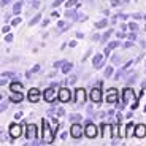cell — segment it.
<instances>
[{"mask_svg":"<svg viewBox=\"0 0 146 146\" xmlns=\"http://www.w3.org/2000/svg\"><path fill=\"white\" fill-rule=\"evenodd\" d=\"M30 72H32V73H36V72H40V65H35V67H33L32 70H30Z\"/></svg>","mask_w":146,"mask_h":146,"instance_id":"43","label":"cell"},{"mask_svg":"<svg viewBox=\"0 0 146 146\" xmlns=\"http://www.w3.org/2000/svg\"><path fill=\"white\" fill-rule=\"evenodd\" d=\"M60 3H64V0H56V2H52V7H54V8H57Z\"/></svg>","mask_w":146,"mask_h":146,"instance_id":"36","label":"cell"},{"mask_svg":"<svg viewBox=\"0 0 146 146\" xmlns=\"http://www.w3.org/2000/svg\"><path fill=\"white\" fill-rule=\"evenodd\" d=\"M86 99H88L86 91H84L83 88H78L76 91H75V102H76L78 105H83V103L86 102Z\"/></svg>","mask_w":146,"mask_h":146,"instance_id":"7","label":"cell"},{"mask_svg":"<svg viewBox=\"0 0 146 146\" xmlns=\"http://www.w3.org/2000/svg\"><path fill=\"white\" fill-rule=\"evenodd\" d=\"M51 86H52V88L57 89V88H59V83H51Z\"/></svg>","mask_w":146,"mask_h":146,"instance_id":"56","label":"cell"},{"mask_svg":"<svg viewBox=\"0 0 146 146\" xmlns=\"http://www.w3.org/2000/svg\"><path fill=\"white\" fill-rule=\"evenodd\" d=\"M117 100H119V97H117V89H114V88L108 89V92H106V102L108 103H116Z\"/></svg>","mask_w":146,"mask_h":146,"instance_id":"12","label":"cell"},{"mask_svg":"<svg viewBox=\"0 0 146 146\" xmlns=\"http://www.w3.org/2000/svg\"><path fill=\"white\" fill-rule=\"evenodd\" d=\"M10 29H11L10 26H3V27H2V33H8V32H10Z\"/></svg>","mask_w":146,"mask_h":146,"instance_id":"37","label":"cell"},{"mask_svg":"<svg viewBox=\"0 0 146 146\" xmlns=\"http://www.w3.org/2000/svg\"><path fill=\"white\" fill-rule=\"evenodd\" d=\"M73 68V64H70V62H65V65L62 67V73L64 75H68V72Z\"/></svg>","mask_w":146,"mask_h":146,"instance_id":"20","label":"cell"},{"mask_svg":"<svg viewBox=\"0 0 146 146\" xmlns=\"http://www.w3.org/2000/svg\"><path fill=\"white\" fill-rule=\"evenodd\" d=\"M133 19H141V15H140V13H135V15H133Z\"/></svg>","mask_w":146,"mask_h":146,"instance_id":"49","label":"cell"},{"mask_svg":"<svg viewBox=\"0 0 146 146\" xmlns=\"http://www.w3.org/2000/svg\"><path fill=\"white\" fill-rule=\"evenodd\" d=\"M116 35H117V38H125V36H127V35H125L124 32H117Z\"/></svg>","mask_w":146,"mask_h":146,"instance_id":"42","label":"cell"},{"mask_svg":"<svg viewBox=\"0 0 146 146\" xmlns=\"http://www.w3.org/2000/svg\"><path fill=\"white\" fill-rule=\"evenodd\" d=\"M92 65H95V68H102L103 65V54H95L92 57Z\"/></svg>","mask_w":146,"mask_h":146,"instance_id":"15","label":"cell"},{"mask_svg":"<svg viewBox=\"0 0 146 146\" xmlns=\"http://www.w3.org/2000/svg\"><path fill=\"white\" fill-rule=\"evenodd\" d=\"M57 114H59V116H64V114H65V111H64V108H59V110H57Z\"/></svg>","mask_w":146,"mask_h":146,"instance_id":"47","label":"cell"},{"mask_svg":"<svg viewBox=\"0 0 146 146\" xmlns=\"http://www.w3.org/2000/svg\"><path fill=\"white\" fill-rule=\"evenodd\" d=\"M119 132H117V125H113V137H117Z\"/></svg>","mask_w":146,"mask_h":146,"instance_id":"40","label":"cell"},{"mask_svg":"<svg viewBox=\"0 0 146 146\" xmlns=\"http://www.w3.org/2000/svg\"><path fill=\"white\" fill-rule=\"evenodd\" d=\"M76 80H78L76 75H72V76H70V83H76Z\"/></svg>","mask_w":146,"mask_h":146,"instance_id":"41","label":"cell"},{"mask_svg":"<svg viewBox=\"0 0 146 146\" xmlns=\"http://www.w3.org/2000/svg\"><path fill=\"white\" fill-rule=\"evenodd\" d=\"M32 7H33V8H38V7H40V2H38V0H33Z\"/></svg>","mask_w":146,"mask_h":146,"instance_id":"44","label":"cell"},{"mask_svg":"<svg viewBox=\"0 0 146 146\" xmlns=\"http://www.w3.org/2000/svg\"><path fill=\"white\" fill-rule=\"evenodd\" d=\"M106 24H108V21H106V19H102V21L95 22V29H103V27H106Z\"/></svg>","mask_w":146,"mask_h":146,"instance_id":"22","label":"cell"},{"mask_svg":"<svg viewBox=\"0 0 146 146\" xmlns=\"http://www.w3.org/2000/svg\"><path fill=\"white\" fill-rule=\"evenodd\" d=\"M88 19V16L86 15H80V16H76V21H86Z\"/></svg>","mask_w":146,"mask_h":146,"instance_id":"34","label":"cell"},{"mask_svg":"<svg viewBox=\"0 0 146 146\" xmlns=\"http://www.w3.org/2000/svg\"><path fill=\"white\" fill-rule=\"evenodd\" d=\"M125 129H127V137L135 135V124H133V122H130V124H129Z\"/></svg>","mask_w":146,"mask_h":146,"instance_id":"18","label":"cell"},{"mask_svg":"<svg viewBox=\"0 0 146 146\" xmlns=\"http://www.w3.org/2000/svg\"><path fill=\"white\" fill-rule=\"evenodd\" d=\"M40 97H41V94H40V91H38L36 88H32L29 91V95H27V99H29L30 103H36L38 100H40Z\"/></svg>","mask_w":146,"mask_h":146,"instance_id":"9","label":"cell"},{"mask_svg":"<svg viewBox=\"0 0 146 146\" xmlns=\"http://www.w3.org/2000/svg\"><path fill=\"white\" fill-rule=\"evenodd\" d=\"M119 3H121V0H111V5H113V7H117Z\"/></svg>","mask_w":146,"mask_h":146,"instance_id":"45","label":"cell"},{"mask_svg":"<svg viewBox=\"0 0 146 146\" xmlns=\"http://www.w3.org/2000/svg\"><path fill=\"white\" fill-rule=\"evenodd\" d=\"M10 91L11 92H22L24 91V86H22L21 83H18V81H13V83L10 84Z\"/></svg>","mask_w":146,"mask_h":146,"instance_id":"16","label":"cell"},{"mask_svg":"<svg viewBox=\"0 0 146 146\" xmlns=\"http://www.w3.org/2000/svg\"><path fill=\"white\" fill-rule=\"evenodd\" d=\"M135 137L137 138H145L146 137V125L145 124H137L135 125Z\"/></svg>","mask_w":146,"mask_h":146,"instance_id":"14","label":"cell"},{"mask_svg":"<svg viewBox=\"0 0 146 146\" xmlns=\"http://www.w3.org/2000/svg\"><path fill=\"white\" fill-rule=\"evenodd\" d=\"M141 88H143V89H146V80H145V81H141Z\"/></svg>","mask_w":146,"mask_h":146,"instance_id":"58","label":"cell"},{"mask_svg":"<svg viewBox=\"0 0 146 146\" xmlns=\"http://www.w3.org/2000/svg\"><path fill=\"white\" fill-rule=\"evenodd\" d=\"M111 33H113V30L110 29V30H106L105 33H103V36H102V41H106L110 38V36H111Z\"/></svg>","mask_w":146,"mask_h":146,"instance_id":"26","label":"cell"},{"mask_svg":"<svg viewBox=\"0 0 146 146\" xmlns=\"http://www.w3.org/2000/svg\"><path fill=\"white\" fill-rule=\"evenodd\" d=\"M73 5H78V0H67L65 2V8H72Z\"/></svg>","mask_w":146,"mask_h":146,"instance_id":"27","label":"cell"},{"mask_svg":"<svg viewBox=\"0 0 146 146\" xmlns=\"http://www.w3.org/2000/svg\"><path fill=\"white\" fill-rule=\"evenodd\" d=\"M127 26H129V29H130V32H137V30H138V24H137V22H129Z\"/></svg>","mask_w":146,"mask_h":146,"instance_id":"25","label":"cell"},{"mask_svg":"<svg viewBox=\"0 0 146 146\" xmlns=\"http://www.w3.org/2000/svg\"><path fill=\"white\" fill-rule=\"evenodd\" d=\"M68 119L72 121V122H80V121H81V114L75 113V114H72V116H68Z\"/></svg>","mask_w":146,"mask_h":146,"instance_id":"23","label":"cell"},{"mask_svg":"<svg viewBox=\"0 0 146 146\" xmlns=\"http://www.w3.org/2000/svg\"><path fill=\"white\" fill-rule=\"evenodd\" d=\"M19 24H21V19H19V18H16L15 21H13V26H19Z\"/></svg>","mask_w":146,"mask_h":146,"instance_id":"46","label":"cell"},{"mask_svg":"<svg viewBox=\"0 0 146 146\" xmlns=\"http://www.w3.org/2000/svg\"><path fill=\"white\" fill-rule=\"evenodd\" d=\"M135 78H137V75H132V76H129V84H133V83H135Z\"/></svg>","mask_w":146,"mask_h":146,"instance_id":"39","label":"cell"},{"mask_svg":"<svg viewBox=\"0 0 146 146\" xmlns=\"http://www.w3.org/2000/svg\"><path fill=\"white\" fill-rule=\"evenodd\" d=\"M84 135L88 137V138H95L97 137V127L92 122H88V125L84 127Z\"/></svg>","mask_w":146,"mask_h":146,"instance_id":"8","label":"cell"},{"mask_svg":"<svg viewBox=\"0 0 146 146\" xmlns=\"http://www.w3.org/2000/svg\"><path fill=\"white\" fill-rule=\"evenodd\" d=\"M40 19H41V15H35V16H33V18H32V19H30V22H29V27H32V26H35L36 22L40 21Z\"/></svg>","mask_w":146,"mask_h":146,"instance_id":"21","label":"cell"},{"mask_svg":"<svg viewBox=\"0 0 146 146\" xmlns=\"http://www.w3.org/2000/svg\"><path fill=\"white\" fill-rule=\"evenodd\" d=\"M57 99L60 100L62 103H68L70 100H72V91H70L68 88H62V89H59Z\"/></svg>","mask_w":146,"mask_h":146,"instance_id":"2","label":"cell"},{"mask_svg":"<svg viewBox=\"0 0 146 146\" xmlns=\"http://www.w3.org/2000/svg\"><path fill=\"white\" fill-rule=\"evenodd\" d=\"M10 2H11V0H2V7H5V5H8Z\"/></svg>","mask_w":146,"mask_h":146,"instance_id":"50","label":"cell"},{"mask_svg":"<svg viewBox=\"0 0 146 146\" xmlns=\"http://www.w3.org/2000/svg\"><path fill=\"white\" fill-rule=\"evenodd\" d=\"M124 106H125V103H124V102H122V103L116 102V110H119V111H121V110H124Z\"/></svg>","mask_w":146,"mask_h":146,"instance_id":"33","label":"cell"},{"mask_svg":"<svg viewBox=\"0 0 146 146\" xmlns=\"http://www.w3.org/2000/svg\"><path fill=\"white\" fill-rule=\"evenodd\" d=\"M135 91L132 88H125L124 91H122V102L127 105V103H132V100H135Z\"/></svg>","mask_w":146,"mask_h":146,"instance_id":"3","label":"cell"},{"mask_svg":"<svg viewBox=\"0 0 146 146\" xmlns=\"http://www.w3.org/2000/svg\"><path fill=\"white\" fill-rule=\"evenodd\" d=\"M0 110H2V111H5V110H7V103H5V102H2V108H0Z\"/></svg>","mask_w":146,"mask_h":146,"instance_id":"53","label":"cell"},{"mask_svg":"<svg viewBox=\"0 0 146 146\" xmlns=\"http://www.w3.org/2000/svg\"><path fill=\"white\" fill-rule=\"evenodd\" d=\"M110 51H111V49H110V48H106L105 51H103V52H105V56H106V57H108V56H110Z\"/></svg>","mask_w":146,"mask_h":146,"instance_id":"54","label":"cell"},{"mask_svg":"<svg viewBox=\"0 0 146 146\" xmlns=\"http://www.w3.org/2000/svg\"><path fill=\"white\" fill-rule=\"evenodd\" d=\"M100 129H102V137L105 140L113 137V125H108V124H105V122H103V124L100 125Z\"/></svg>","mask_w":146,"mask_h":146,"instance_id":"13","label":"cell"},{"mask_svg":"<svg viewBox=\"0 0 146 146\" xmlns=\"http://www.w3.org/2000/svg\"><path fill=\"white\" fill-rule=\"evenodd\" d=\"M132 111H133V110H130V111H129V113H127V116H125V117H127V119H130V117L133 116V113H132Z\"/></svg>","mask_w":146,"mask_h":146,"instance_id":"48","label":"cell"},{"mask_svg":"<svg viewBox=\"0 0 146 146\" xmlns=\"http://www.w3.org/2000/svg\"><path fill=\"white\" fill-rule=\"evenodd\" d=\"M22 135V127L19 124H11L10 125V137L11 138H19Z\"/></svg>","mask_w":146,"mask_h":146,"instance_id":"10","label":"cell"},{"mask_svg":"<svg viewBox=\"0 0 146 146\" xmlns=\"http://www.w3.org/2000/svg\"><path fill=\"white\" fill-rule=\"evenodd\" d=\"M64 65H65V60H57V62H54V68H62Z\"/></svg>","mask_w":146,"mask_h":146,"instance_id":"29","label":"cell"},{"mask_svg":"<svg viewBox=\"0 0 146 146\" xmlns=\"http://www.w3.org/2000/svg\"><path fill=\"white\" fill-rule=\"evenodd\" d=\"M8 76H15V73H10V72L2 73V78H8Z\"/></svg>","mask_w":146,"mask_h":146,"instance_id":"35","label":"cell"},{"mask_svg":"<svg viewBox=\"0 0 146 146\" xmlns=\"http://www.w3.org/2000/svg\"><path fill=\"white\" fill-rule=\"evenodd\" d=\"M21 8H22V3H21V2H18V3H15V7H13V13H16V15H19V13H21Z\"/></svg>","mask_w":146,"mask_h":146,"instance_id":"24","label":"cell"},{"mask_svg":"<svg viewBox=\"0 0 146 146\" xmlns=\"http://www.w3.org/2000/svg\"><path fill=\"white\" fill-rule=\"evenodd\" d=\"M41 124H43V141L49 145V143L54 141L56 132H54V129H52V127H49V122H48L46 119L41 121Z\"/></svg>","mask_w":146,"mask_h":146,"instance_id":"1","label":"cell"},{"mask_svg":"<svg viewBox=\"0 0 146 146\" xmlns=\"http://www.w3.org/2000/svg\"><path fill=\"white\" fill-rule=\"evenodd\" d=\"M57 27H59L60 30H65V29H67V27H65V22H64V21H59V22H57Z\"/></svg>","mask_w":146,"mask_h":146,"instance_id":"32","label":"cell"},{"mask_svg":"<svg viewBox=\"0 0 146 146\" xmlns=\"http://www.w3.org/2000/svg\"><path fill=\"white\" fill-rule=\"evenodd\" d=\"M89 99H91L94 103H100V102H102L103 95H102V91H100L99 86H97V88H94L91 92H89Z\"/></svg>","mask_w":146,"mask_h":146,"instance_id":"5","label":"cell"},{"mask_svg":"<svg viewBox=\"0 0 146 146\" xmlns=\"http://www.w3.org/2000/svg\"><path fill=\"white\" fill-rule=\"evenodd\" d=\"M26 137H27V140H35L36 138V125L35 124H27L26 125Z\"/></svg>","mask_w":146,"mask_h":146,"instance_id":"11","label":"cell"},{"mask_svg":"<svg viewBox=\"0 0 146 146\" xmlns=\"http://www.w3.org/2000/svg\"><path fill=\"white\" fill-rule=\"evenodd\" d=\"M5 41H7V43H11V41H13V35H10V33H8V35L5 36Z\"/></svg>","mask_w":146,"mask_h":146,"instance_id":"38","label":"cell"},{"mask_svg":"<svg viewBox=\"0 0 146 146\" xmlns=\"http://www.w3.org/2000/svg\"><path fill=\"white\" fill-rule=\"evenodd\" d=\"M117 46H119V41H110L106 48H110V49H114V48H117Z\"/></svg>","mask_w":146,"mask_h":146,"instance_id":"28","label":"cell"},{"mask_svg":"<svg viewBox=\"0 0 146 146\" xmlns=\"http://www.w3.org/2000/svg\"><path fill=\"white\" fill-rule=\"evenodd\" d=\"M60 137H62V140H65L67 137H68V133H67V132H65V133H62V135H60Z\"/></svg>","mask_w":146,"mask_h":146,"instance_id":"57","label":"cell"},{"mask_svg":"<svg viewBox=\"0 0 146 146\" xmlns=\"http://www.w3.org/2000/svg\"><path fill=\"white\" fill-rule=\"evenodd\" d=\"M145 21H146V15H145Z\"/></svg>","mask_w":146,"mask_h":146,"instance_id":"59","label":"cell"},{"mask_svg":"<svg viewBox=\"0 0 146 146\" xmlns=\"http://www.w3.org/2000/svg\"><path fill=\"white\" fill-rule=\"evenodd\" d=\"M130 46H132V40L127 41V43H124V48H130Z\"/></svg>","mask_w":146,"mask_h":146,"instance_id":"52","label":"cell"},{"mask_svg":"<svg viewBox=\"0 0 146 146\" xmlns=\"http://www.w3.org/2000/svg\"><path fill=\"white\" fill-rule=\"evenodd\" d=\"M21 117H22V113H16L15 114V119H21Z\"/></svg>","mask_w":146,"mask_h":146,"instance_id":"51","label":"cell"},{"mask_svg":"<svg viewBox=\"0 0 146 146\" xmlns=\"http://www.w3.org/2000/svg\"><path fill=\"white\" fill-rule=\"evenodd\" d=\"M113 62H114V64L119 62V56H114V57H113Z\"/></svg>","mask_w":146,"mask_h":146,"instance_id":"55","label":"cell"},{"mask_svg":"<svg viewBox=\"0 0 146 146\" xmlns=\"http://www.w3.org/2000/svg\"><path fill=\"white\" fill-rule=\"evenodd\" d=\"M127 38H129V40H132V41L137 40V32H130V33L127 35Z\"/></svg>","mask_w":146,"mask_h":146,"instance_id":"31","label":"cell"},{"mask_svg":"<svg viewBox=\"0 0 146 146\" xmlns=\"http://www.w3.org/2000/svg\"><path fill=\"white\" fill-rule=\"evenodd\" d=\"M76 11L75 10H70V8H67V11H65V16L67 18H70V19H76Z\"/></svg>","mask_w":146,"mask_h":146,"instance_id":"19","label":"cell"},{"mask_svg":"<svg viewBox=\"0 0 146 146\" xmlns=\"http://www.w3.org/2000/svg\"><path fill=\"white\" fill-rule=\"evenodd\" d=\"M57 94H59V92H57ZM57 94H56V88H52V86H51V88H48L46 91H43V99L46 100V102L52 103L56 100V95H57Z\"/></svg>","mask_w":146,"mask_h":146,"instance_id":"6","label":"cell"},{"mask_svg":"<svg viewBox=\"0 0 146 146\" xmlns=\"http://www.w3.org/2000/svg\"><path fill=\"white\" fill-rule=\"evenodd\" d=\"M22 99H24L22 92H11V95H10V100H11V102H15V103L22 102Z\"/></svg>","mask_w":146,"mask_h":146,"instance_id":"17","label":"cell"},{"mask_svg":"<svg viewBox=\"0 0 146 146\" xmlns=\"http://www.w3.org/2000/svg\"><path fill=\"white\" fill-rule=\"evenodd\" d=\"M83 132H84V129L81 127L80 122H73V124H72V129H70V135H72L73 138H81Z\"/></svg>","mask_w":146,"mask_h":146,"instance_id":"4","label":"cell"},{"mask_svg":"<svg viewBox=\"0 0 146 146\" xmlns=\"http://www.w3.org/2000/svg\"><path fill=\"white\" fill-rule=\"evenodd\" d=\"M113 75V68L111 67H106V70H105V78H110Z\"/></svg>","mask_w":146,"mask_h":146,"instance_id":"30","label":"cell"}]
</instances>
